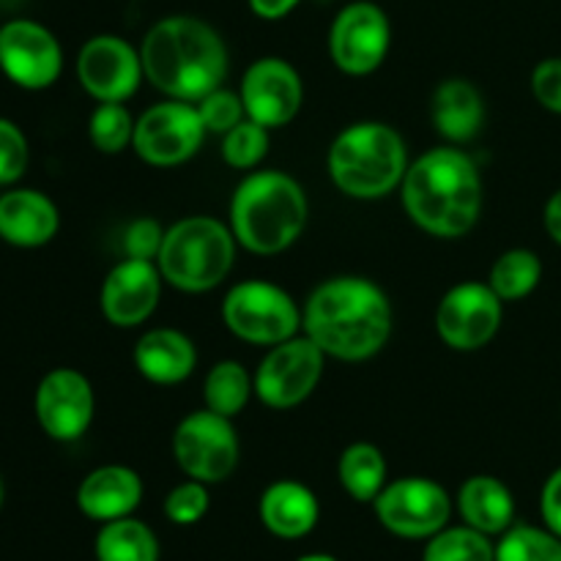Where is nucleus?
Returning a JSON list of instances; mask_svg holds the SVG:
<instances>
[{
  "label": "nucleus",
  "mask_w": 561,
  "mask_h": 561,
  "mask_svg": "<svg viewBox=\"0 0 561 561\" xmlns=\"http://www.w3.org/2000/svg\"><path fill=\"white\" fill-rule=\"evenodd\" d=\"M301 327L327 356L365 362L392 334V305L370 279L334 277L312 290Z\"/></svg>",
  "instance_id": "nucleus-1"
},
{
  "label": "nucleus",
  "mask_w": 561,
  "mask_h": 561,
  "mask_svg": "<svg viewBox=\"0 0 561 561\" xmlns=\"http://www.w3.org/2000/svg\"><path fill=\"white\" fill-rule=\"evenodd\" d=\"M142 71L153 88L181 102H201L228 77V47L208 22L197 16H164L146 33Z\"/></svg>",
  "instance_id": "nucleus-2"
},
{
  "label": "nucleus",
  "mask_w": 561,
  "mask_h": 561,
  "mask_svg": "<svg viewBox=\"0 0 561 561\" xmlns=\"http://www.w3.org/2000/svg\"><path fill=\"white\" fill-rule=\"evenodd\" d=\"M403 208L411 222L438 239H458L482 211V179L460 148H433L403 175Z\"/></svg>",
  "instance_id": "nucleus-3"
},
{
  "label": "nucleus",
  "mask_w": 561,
  "mask_h": 561,
  "mask_svg": "<svg viewBox=\"0 0 561 561\" xmlns=\"http://www.w3.org/2000/svg\"><path fill=\"white\" fill-rule=\"evenodd\" d=\"M307 225V195L299 181L279 170L247 175L230 201V230L244 250L277 255L288 250Z\"/></svg>",
  "instance_id": "nucleus-4"
},
{
  "label": "nucleus",
  "mask_w": 561,
  "mask_h": 561,
  "mask_svg": "<svg viewBox=\"0 0 561 561\" xmlns=\"http://www.w3.org/2000/svg\"><path fill=\"white\" fill-rule=\"evenodd\" d=\"M327 164L334 186L343 195L356 201H378L403 184L409 151L392 126L365 121L334 137Z\"/></svg>",
  "instance_id": "nucleus-5"
},
{
  "label": "nucleus",
  "mask_w": 561,
  "mask_h": 561,
  "mask_svg": "<svg viewBox=\"0 0 561 561\" xmlns=\"http://www.w3.org/2000/svg\"><path fill=\"white\" fill-rule=\"evenodd\" d=\"M236 236L228 225L211 217H186L164 230L159 252V274L173 288L206 294L217 288L233 268Z\"/></svg>",
  "instance_id": "nucleus-6"
},
{
  "label": "nucleus",
  "mask_w": 561,
  "mask_h": 561,
  "mask_svg": "<svg viewBox=\"0 0 561 561\" xmlns=\"http://www.w3.org/2000/svg\"><path fill=\"white\" fill-rule=\"evenodd\" d=\"M225 327L252 345H279L301 329V310L290 294L263 279H247L230 288L222 305Z\"/></svg>",
  "instance_id": "nucleus-7"
},
{
  "label": "nucleus",
  "mask_w": 561,
  "mask_h": 561,
  "mask_svg": "<svg viewBox=\"0 0 561 561\" xmlns=\"http://www.w3.org/2000/svg\"><path fill=\"white\" fill-rule=\"evenodd\" d=\"M373 507L383 529L403 540H431L433 535L447 529L453 518L449 493L425 477H403V480L387 482Z\"/></svg>",
  "instance_id": "nucleus-8"
},
{
  "label": "nucleus",
  "mask_w": 561,
  "mask_h": 561,
  "mask_svg": "<svg viewBox=\"0 0 561 561\" xmlns=\"http://www.w3.org/2000/svg\"><path fill=\"white\" fill-rule=\"evenodd\" d=\"M173 455L190 480L222 482L239 466V436L228 416L214 411H192L173 433Z\"/></svg>",
  "instance_id": "nucleus-9"
},
{
  "label": "nucleus",
  "mask_w": 561,
  "mask_h": 561,
  "mask_svg": "<svg viewBox=\"0 0 561 561\" xmlns=\"http://www.w3.org/2000/svg\"><path fill=\"white\" fill-rule=\"evenodd\" d=\"M203 137H206V126L197 113V104L170 99V102L153 104L140 115L135 124L131 148L142 162L153 168H173L195 157L197 148L203 146Z\"/></svg>",
  "instance_id": "nucleus-10"
},
{
  "label": "nucleus",
  "mask_w": 561,
  "mask_h": 561,
  "mask_svg": "<svg viewBox=\"0 0 561 561\" xmlns=\"http://www.w3.org/2000/svg\"><path fill=\"white\" fill-rule=\"evenodd\" d=\"M323 351L310 337L272 345L255 373V394L268 409H296L316 392L323 376Z\"/></svg>",
  "instance_id": "nucleus-11"
},
{
  "label": "nucleus",
  "mask_w": 561,
  "mask_h": 561,
  "mask_svg": "<svg viewBox=\"0 0 561 561\" xmlns=\"http://www.w3.org/2000/svg\"><path fill=\"white\" fill-rule=\"evenodd\" d=\"M392 44V25L381 5L370 0L348 3L332 22L329 53L340 71L365 77L387 60Z\"/></svg>",
  "instance_id": "nucleus-12"
},
{
  "label": "nucleus",
  "mask_w": 561,
  "mask_h": 561,
  "mask_svg": "<svg viewBox=\"0 0 561 561\" xmlns=\"http://www.w3.org/2000/svg\"><path fill=\"white\" fill-rule=\"evenodd\" d=\"M0 69L25 91H44L64 71V49L42 22L11 20L0 27Z\"/></svg>",
  "instance_id": "nucleus-13"
},
{
  "label": "nucleus",
  "mask_w": 561,
  "mask_h": 561,
  "mask_svg": "<svg viewBox=\"0 0 561 561\" xmlns=\"http://www.w3.org/2000/svg\"><path fill=\"white\" fill-rule=\"evenodd\" d=\"M502 316V299L491 285L460 283L438 305V337L455 351H477L496 337Z\"/></svg>",
  "instance_id": "nucleus-14"
},
{
  "label": "nucleus",
  "mask_w": 561,
  "mask_h": 561,
  "mask_svg": "<svg viewBox=\"0 0 561 561\" xmlns=\"http://www.w3.org/2000/svg\"><path fill=\"white\" fill-rule=\"evenodd\" d=\"M77 77L99 102H126L135 96L146 71L140 53L126 38L104 33L82 44L77 55Z\"/></svg>",
  "instance_id": "nucleus-15"
},
{
  "label": "nucleus",
  "mask_w": 561,
  "mask_h": 561,
  "mask_svg": "<svg viewBox=\"0 0 561 561\" xmlns=\"http://www.w3.org/2000/svg\"><path fill=\"white\" fill-rule=\"evenodd\" d=\"M239 96L244 102L247 118L266 129H277L299 115L305 85L299 71L288 60L261 58L244 71Z\"/></svg>",
  "instance_id": "nucleus-16"
},
{
  "label": "nucleus",
  "mask_w": 561,
  "mask_h": 561,
  "mask_svg": "<svg viewBox=\"0 0 561 561\" xmlns=\"http://www.w3.org/2000/svg\"><path fill=\"white\" fill-rule=\"evenodd\" d=\"M93 389L80 370L58 367L36 389V420L55 442H77L91 427Z\"/></svg>",
  "instance_id": "nucleus-17"
},
{
  "label": "nucleus",
  "mask_w": 561,
  "mask_h": 561,
  "mask_svg": "<svg viewBox=\"0 0 561 561\" xmlns=\"http://www.w3.org/2000/svg\"><path fill=\"white\" fill-rule=\"evenodd\" d=\"M159 294H162L159 266H153L151 261L126 257L104 277L99 305L113 327L129 329L151 318L159 305Z\"/></svg>",
  "instance_id": "nucleus-18"
},
{
  "label": "nucleus",
  "mask_w": 561,
  "mask_h": 561,
  "mask_svg": "<svg viewBox=\"0 0 561 561\" xmlns=\"http://www.w3.org/2000/svg\"><path fill=\"white\" fill-rule=\"evenodd\" d=\"M142 499V482L137 471L126 466H99L77 488V507L85 518L110 524L129 518Z\"/></svg>",
  "instance_id": "nucleus-19"
},
{
  "label": "nucleus",
  "mask_w": 561,
  "mask_h": 561,
  "mask_svg": "<svg viewBox=\"0 0 561 561\" xmlns=\"http://www.w3.org/2000/svg\"><path fill=\"white\" fill-rule=\"evenodd\" d=\"M60 225L58 206L38 190H11L0 195V239L33 250L55 239Z\"/></svg>",
  "instance_id": "nucleus-20"
},
{
  "label": "nucleus",
  "mask_w": 561,
  "mask_h": 561,
  "mask_svg": "<svg viewBox=\"0 0 561 561\" xmlns=\"http://www.w3.org/2000/svg\"><path fill=\"white\" fill-rule=\"evenodd\" d=\"M263 526L279 540H301L310 535L321 518L316 493L296 480H279L263 491L257 504Z\"/></svg>",
  "instance_id": "nucleus-21"
},
{
  "label": "nucleus",
  "mask_w": 561,
  "mask_h": 561,
  "mask_svg": "<svg viewBox=\"0 0 561 561\" xmlns=\"http://www.w3.org/2000/svg\"><path fill=\"white\" fill-rule=\"evenodd\" d=\"M135 365L151 383H181L195 373L197 348L179 329H151L135 345Z\"/></svg>",
  "instance_id": "nucleus-22"
},
{
  "label": "nucleus",
  "mask_w": 561,
  "mask_h": 561,
  "mask_svg": "<svg viewBox=\"0 0 561 561\" xmlns=\"http://www.w3.org/2000/svg\"><path fill=\"white\" fill-rule=\"evenodd\" d=\"M458 510L466 526L488 537L504 535L515 520V499L496 477H469L458 493Z\"/></svg>",
  "instance_id": "nucleus-23"
},
{
  "label": "nucleus",
  "mask_w": 561,
  "mask_h": 561,
  "mask_svg": "<svg viewBox=\"0 0 561 561\" xmlns=\"http://www.w3.org/2000/svg\"><path fill=\"white\" fill-rule=\"evenodd\" d=\"M485 104L469 80H447L433 93V124L447 140L466 142L482 129Z\"/></svg>",
  "instance_id": "nucleus-24"
},
{
  "label": "nucleus",
  "mask_w": 561,
  "mask_h": 561,
  "mask_svg": "<svg viewBox=\"0 0 561 561\" xmlns=\"http://www.w3.org/2000/svg\"><path fill=\"white\" fill-rule=\"evenodd\" d=\"M337 477L343 491L354 502L373 504L387 488V460L376 444H351L337 463Z\"/></svg>",
  "instance_id": "nucleus-25"
},
{
  "label": "nucleus",
  "mask_w": 561,
  "mask_h": 561,
  "mask_svg": "<svg viewBox=\"0 0 561 561\" xmlns=\"http://www.w3.org/2000/svg\"><path fill=\"white\" fill-rule=\"evenodd\" d=\"M93 553L96 561H159V540L142 520L129 515L102 524Z\"/></svg>",
  "instance_id": "nucleus-26"
},
{
  "label": "nucleus",
  "mask_w": 561,
  "mask_h": 561,
  "mask_svg": "<svg viewBox=\"0 0 561 561\" xmlns=\"http://www.w3.org/2000/svg\"><path fill=\"white\" fill-rule=\"evenodd\" d=\"M252 392H255V381L233 359H225L219 365H214L211 373L206 376V387H203L206 409L219 416H228V420H233L236 414L244 411Z\"/></svg>",
  "instance_id": "nucleus-27"
},
{
  "label": "nucleus",
  "mask_w": 561,
  "mask_h": 561,
  "mask_svg": "<svg viewBox=\"0 0 561 561\" xmlns=\"http://www.w3.org/2000/svg\"><path fill=\"white\" fill-rule=\"evenodd\" d=\"M542 279V261L531 250H510L493 263L491 288L502 301L526 299Z\"/></svg>",
  "instance_id": "nucleus-28"
},
{
  "label": "nucleus",
  "mask_w": 561,
  "mask_h": 561,
  "mask_svg": "<svg viewBox=\"0 0 561 561\" xmlns=\"http://www.w3.org/2000/svg\"><path fill=\"white\" fill-rule=\"evenodd\" d=\"M422 561H496V546L471 526H447L427 540Z\"/></svg>",
  "instance_id": "nucleus-29"
},
{
  "label": "nucleus",
  "mask_w": 561,
  "mask_h": 561,
  "mask_svg": "<svg viewBox=\"0 0 561 561\" xmlns=\"http://www.w3.org/2000/svg\"><path fill=\"white\" fill-rule=\"evenodd\" d=\"M496 561H561V537L548 526H510L496 542Z\"/></svg>",
  "instance_id": "nucleus-30"
},
{
  "label": "nucleus",
  "mask_w": 561,
  "mask_h": 561,
  "mask_svg": "<svg viewBox=\"0 0 561 561\" xmlns=\"http://www.w3.org/2000/svg\"><path fill=\"white\" fill-rule=\"evenodd\" d=\"M135 124L124 102H102L91 115L88 135L102 153H121L135 137Z\"/></svg>",
  "instance_id": "nucleus-31"
},
{
  "label": "nucleus",
  "mask_w": 561,
  "mask_h": 561,
  "mask_svg": "<svg viewBox=\"0 0 561 561\" xmlns=\"http://www.w3.org/2000/svg\"><path fill=\"white\" fill-rule=\"evenodd\" d=\"M268 153V129L244 118L239 126L222 135V157L230 168L252 170L261 164V159Z\"/></svg>",
  "instance_id": "nucleus-32"
},
{
  "label": "nucleus",
  "mask_w": 561,
  "mask_h": 561,
  "mask_svg": "<svg viewBox=\"0 0 561 561\" xmlns=\"http://www.w3.org/2000/svg\"><path fill=\"white\" fill-rule=\"evenodd\" d=\"M208 507H211V496H208L206 482L186 480L164 496V518L175 526L197 524L206 518Z\"/></svg>",
  "instance_id": "nucleus-33"
},
{
  "label": "nucleus",
  "mask_w": 561,
  "mask_h": 561,
  "mask_svg": "<svg viewBox=\"0 0 561 561\" xmlns=\"http://www.w3.org/2000/svg\"><path fill=\"white\" fill-rule=\"evenodd\" d=\"M197 113H201L206 131L228 135L233 126H239L241 121H244L247 110L239 93L217 88V91H211L208 96H203L201 102H197Z\"/></svg>",
  "instance_id": "nucleus-34"
},
{
  "label": "nucleus",
  "mask_w": 561,
  "mask_h": 561,
  "mask_svg": "<svg viewBox=\"0 0 561 561\" xmlns=\"http://www.w3.org/2000/svg\"><path fill=\"white\" fill-rule=\"evenodd\" d=\"M27 162H31V148L27 137L14 121L0 118V184H14L22 179Z\"/></svg>",
  "instance_id": "nucleus-35"
},
{
  "label": "nucleus",
  "mask_w": 561,
  "mask_h": 561,
  "mask_svg": "<svg viewBox=\"0 0 561 561\" xmlns=\"http://www.w3.org/2000/svg\"><path fill=\"white\" fill-rule=\"evenodd\" d=\"M164 230L157 219L140 217L126 228L124 233V250L129 257H137V261H153L162 252Z\"/></svg>",
  "instance_id": "nucleus-36"
},
{
  "label": "nucleus",
  "mask_w": 561,
  "mask_h": 561,
  "mask_svg": "<svg viewBox=\"0 0 561 561\" xmlns=\"http://www.w3.org/2000/svg\"><path fill=\"white\" fill-rule=\"evenodd\" d=\"M535 99L551 113L561 115V58H546L531 75Z\"/></svg>",
  "instance_id": "nucleus-37"
},
{
  "label": "nucleus",
  "mask_w": 561,
  "mask_h": 561,
  "mask_svg": "<svg viewBox=\"0 0 561 561\" xmlns=\"http://www.w3.org/2000/svg\"><path fill=\"white\" fill-rule=\"evenodd\" d=\"M540 513L548 529L561 537V469L553 471V474L546 480V485H542Z\"/></svg>",
  "instance_id": "nucleus-38"
},
{
  "label": "nucleus",
  "mask_w": 561,
  "mask_h": 561,
  "mask_svg": "<svg viewBox=\"0 0 561 561\" xmlns=\"http://www.w3.org/2000/svg\"><path fill=\"white\" fill-rule=\"evenodd\" d=\"M301 0H250V9L252 14L261 16V20H283V16H288L290 11L299 5Z\"/></svg>",
  "instance_id": "nucleus-39"
},
{
  "label": "nucleus",
  "mask_w": 561,
  "mask_h": 561,
  "mask_svg": "<svg viewBox=\"0 0 561 561\" xmlns=\"http://www.w3.org/2000/svg\"><path fill=\"white\" fill-rule=\"evenodd\" d=\"M542 219H546L548 236H551V239L561 247V190L553 192L551 201L546 203V214H542Z\"/></svg>",
  "instance_id": "nucleus-40"
},
{
  "label": "nucleus",
  "mask_w": 561,
  "mask_h": 561,
  "mask_svg": "<svg viewBox=\"0 0 561 561\" xmlns=\"http://www.w3.org/2000/svg\"><path fill=\"white\" fill-rule=\"evenodd\" d=\"M296 561H340V559H334L332 553H307V557H299Z\"/></svg>",
  "instance_id": "nucleus-41"
},
{
  "label": "nucleus",
  "mask_w": 561,
  "mask_h": 561,
  "mask_svg": "<svg viewBox=\"0 0 561 561\" xmlns=\"http://www.w3.org/2000/svg\"><path fill=\"white\" fill-rule=\"evenodd\" d=\"M3 502H5V482L3 477H0V510H3Z\"/></svg>",
  "instance_id": "nucleus-42"
}]
</instances>
